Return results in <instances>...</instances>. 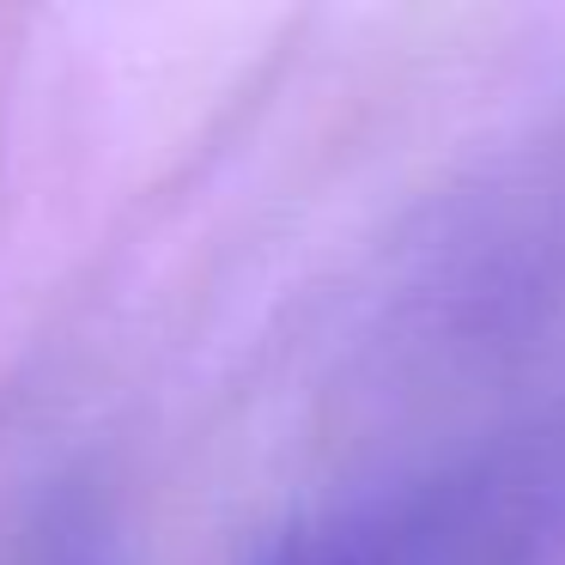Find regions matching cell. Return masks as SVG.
Wrapping results in <instances>:
<instances>
[{"label":"cell","mask_w":565,"mask_h":565,"mask_svg":"<svg viewBox=\"0 0 565 565\" xmlns=\"http://www.w3.org/2000/svg\"><path fill=\"white\" fill-rule=\"evenodd\" d=\"M559 553L565 419H541L341 492L249 565H553Z\"/></svg>","instance_id":"cell-1"}]
</instances>
